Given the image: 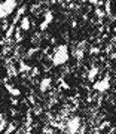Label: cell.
<instances>
[{"label": "cell", "mask_w": 116, "mask_h": 134, "mask_svg": "<svg viewBox=\"0 0 116 134\" xmlns=\"http://www.w3.org/2000/svg\"><path fill=\"white\" fill-rule=\"evenodd\" d=\"M68 60V48L67 45H60L55 49V54L52 57V64L54 66H61L64 63H67Z\"/></svg>", "instance_id": "obj_1"}, {"label": "cell", "mask_w": 116, "mask_h": 134, "mask_svg": "<svg viewBox=\"0 0 116 134\" xmlns=\"http://www.w3.org/2000/svg\"><path fill=\"white\" fill-rule=\"evenodd\" d=\"M109 88H110V77L107 76V75L103 77L101 81L94 82V90L98 91V92H104V91H107Z\"/></svg>", "instance_id": "obj_2"}, {"label": "cell", "mask_w": 116, "mask_h": 134, "mask_svg": "<svg viewBox=\"0 0 116 134\" xmlns=\"http://www.w3.org/2000/svg\"><path fill=\"white\" fill-rule=\"evenodd\" d=\"M16 0H5V2H2V6H3V9H5L6 15H10L12 12H15L16 9Z\"/></svg>", "instance_id": "obj_3"}, {"label": "cell", "mask_w": 116, "mask_h": 134, "mask_svg": "<svg viewBox=\"0 0 116 134\" xmlns=\"http://www.w3.org/2000/svg\"><path fill=\"white\" fill-rule=\"evenodd\" d=\"M68 133L70 134H74L77 133V130L80 128V119L79 118H73L72 121H68Z\"/></svg>", "instance_id": "obj_4"}, {"label": "cell", "mask_w": 116, "mask_h": 134, "mask_svg": "<svg viewBox=\"0 0 116 134\" xmlns=\"http://www.w3.org/2000/svg\"><path fill=\"white\" fill-rule=\"evenodd\" d=\"M51 85H52V79L51 77H43L42 81H40V85H39V90L42 92H46L51 88Z\"/></svg>", "instance_id": "obj_5"}, {"label": "cell", "mask_w": 116, "mask_h": 134, "mask_svg": "<svg viewBox=\"0 0 116 134\" xmlns=\"http://www.w3.org/2000/svg\"><path fill=\"white\" fill-rule=\"evenodd\" d=\"M52 19H54V14L51 12V10H49V12H46V14H45V18H43V23L40 24V30L46 29V27L52 23Z\"/></svg>", "instance_id": "obj_6"}, {"label": "cell", "mask_w": 116, "mask_h": 134, "mask_svg": "<svg viewBox=\"0 0 116 134\" xmlns=\"http://www.w3.org/2000/svg\"><path fill=\"white\" fill-rule=\"evenodd\" d=\"M98 72H100V69H98L97 66L91 67V69H89V72H88V81H89V82H94V81H95Z\"/></svg>", "instance_id": "obj_7"}, {"label": "cell", "mask_w": 116, "mask_h": 134, "mask_svg": "<svg viewBox=\"0 0 116 134\" xmlns=\"http://www.w3.org/2000/svg\"><path fill=\"white\" fill-rule=\"evenodd\" d=\"M19 30H22V31H27V30H30V18H28V16H22V18H21Z\"/></svg>", "instance_id": "obj_8"}, {"label": "cell", "mask_w": 116, "mask_h": 134, "mask_svg": "<svg viewBox=\"0 0 116 134\" xmlns=\"http://www.w3.org/2000/svg\"><path fill=\"white\" fill-rule=\"evenodd\" d=\"M6 90L9 91L10 96H14V97H18L21 94V91H19L18 88H14V86H10V85H6Z\"/></svg>", "instance_id": "obj_9"}, {"label": "cell", "mask_w": 116, "mask_h": 134, "mask_svg": "<svg viewBox=\"0 0 116 134\" xmlns=\"http://www.w3.org/2000/svg\"><path fill=\"white\" fill-rule=\"evenodd\" d=\"M19 72H31V67L28 64H25L24 61L19 63Z\"/></svg>", "instance_id": "obj_10"}, {"label": "cell", "mask_w": 116, "mask_h": 134, "mask_svg": "<svg viewBox=\"0 0 116 134\" xmlns=\"http://www.w3.org/2000/svg\"><path fill=\"white\" fill-rule=\"evenodd\" d=\"M15 124H8V128H6V131H5V134H9V133H14L15 131Z\"/></svg>", "instance_id": "obj_11"}, {"label": "cell", "mask_w": 116, "mask_h": 134, "mask_svg": "<svg viewBox=\"0 0 116 134\" xmlns=\"http://www.w3.org/2000/svg\"><path fill=\"white\" fill-rule=\"evenodd\" d=\"M14 31H15V25L10 24V27L8 29V31H6V37H10V36L14 34Z\"/></svg>", "instance_id": "obj_12"}, {"label": "cell", "mask_w": 116, "mask_h": 134, "mask_svg": "<svg viewBox=\"0 0 116 134\" xmlns=\"http://www.w3.org/2000/svg\"><path fill=\"white\" fill-rule=\"evenodd\" d=\"M6 128H8V122H6L5 119L0 122V133H3V131H6Z\"/></svg>", "instance_id": "obj_13"}, {"label": "cell", "mask_w": 116, "mask_h": 134, "mask_svg": "<svg viewBox=\"0 0 116 134\" xmlns=\"http://www.w3.org/2000/svg\"><path fill=\"white\" fill-rule=\"evenodd\" d=\"M8 15H6V12H5V9H3V6H2V3H0V19H3V18H6Z\"/></svg>", "instance_id": "obj_14"}, {"label": "cell", "mask_w": 116, "mask_h": 134, "mask_svg": "<svg viewBox=\"0 0 116 134\" xmlns=\"http://www.w3.org/2000/svg\"><path fill=\"white\" fill-rule=\"evenodd\" d=\"M74 57L76 58H82L83 57V49H77L76 54H74Z\"/></svg>", "instance_id": "obj_15"}, {"label": "cell", "mask_w": 116, "mask_h": 134, "mask_svg": "<svg viewBox=\"0 0 116 134\" xmlns=\"http://www.w3.org/2000/svg\"><path fill=\"white\" fill-rule=\"evenodd\" d=\"M37 51H39V48H31V49H28V54H27V55H28V57H31V55H33V54L34 52H37Z\"/></svg>", "instance_id": "obj_16"}, {"label": "cell", "mask_w": 116, "mask_h": 134, "mask_svg": "<svg viewBox=\"0 0 116 134\" xmlns=\"http://www.w3.org/2000/svg\"><path fill=\"white\" fill-rule=\"evenodd\" d=\"M98 52H100V48H97V46H95V48H94V46L91 48V54H92V55H95V54H98Z\"/></svg>", "instance_id": "obj_17"}, {"label": "cell", "mask_w": 116, "mask_h": 134, "mask_svg": "<svg viewBox=\"0 0 116 134\" xmlns=\"http://www.w3.org/2000/svg\"><path fill=\"white\" fill-rule=\"evenodd\" d=\"M31 75H33V76L39 75V69H37V67H33V69H31Z\"/></svg>", "instance_id": "obj_18"}, {"label": "cell", "mask_w": 116, "mask_h": 134, "mask_svg": "<svg viewBox=\"0 0 116 134\" xmlns=\"http://www.w3.org/2000/svg\"><path fill=\"white\" fill-rule=\"evenodd\" d=\"M106 127H109V122H107V121H106V122H103V124H101V127H100V128H106Z\"/></svg>", "instance_id": "obj_19"}, {"label": "cell", "mask_w": 116, "mask_h": 134, "mask_svg": "<svg viewBox=\"0 0 116 134\" xmlns=\"http://www.w3.org/2000/svg\"><path fill=\"white\" fill-rule=\"evenodd\" d=\"M2 121H3V115H2V113H0V122H2Z\"/></svg>", "instance_id": "obj_20"}, {"label": "cell", "mask_w": 116, "mask_h": 134, "mask_svg": "<svg viewBox=\"0 0 116 134\" xmlns=\"http://www.w3.org/2000/svg\"><path fill=\"white\" fill-rule=\"evenodd\" d=\"M92 134H101V133H100V131H94Z\"/></svg>", "instance_id": "obj_21"}, {"label": "cell", "mask_w": 116, "mask_h": 134, "mask_svg": "<svg viewBox=\"0 0 116 134\" xmlns=\"http://www.w3.org/2000/svg\"><path fill=\"white\" fill-rule=\"evenodd\" d=\"M113 31H115V33H116V25H115V27H113Z\"/></svg>", "instance_id": "obj_22"}, {"label": "cell", "mask_w": 116, "mask_h": 134, "mask_svg": "<svg viewBox=\"0 0 116 134\" xmlns=\"http://www.w3.org/2000/svg\"><path fill=\"white\" fill-rule=\"evenodd\" d=\"M25 134H31V133H25Z\"/></svg>", "instance_id": "obj_23"}, {"label": "cell", "mask_w": 116, "mask_h": 134, "mask_svg": "<svg viewBox=\"0 0 116 134\" xmlns=\"http://www.w3.org/2000/svg\"><path fill=\"white\" fill-rule=\"evenodd\" d=\"M0 88H2V83H0Z\"/></svg>", "instance_id": "obj_24"}]
</instances>
